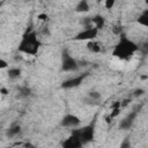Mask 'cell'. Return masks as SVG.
Wrapping results in <instances>:
<instances>
[{"mask_svg": "<svg viewBox=\"0 0 148 148\" xmlns=\"http://www.w3.org/2000/svg\"><path fill=\"white\" fill-rule=\"evenodd\" d=\"M88 75H89V73L86 72V73H82V74L76 75V76H74V77L67 79V80H65V81L61 83V88H62V89H72V88H76V87H79V86L83 82V80H84Z\"/></svg>", "mask_w": 148, "mask_h": 148, "instance_id": "obj_7", "label": "cell"}, {"mask_svg": "<svg viewBox=\"0 0 148 148\" xmlns=\"http://www.w3.org/2000/svg\"><path fill=\"white\" fill-rule=\"evenodd\" d=\"M142 95H145V89H142V88H138V89H135L133 91V96L134 97H140Z\"/></svg>", "mask_w": 148, "mask_h": 148, "instance_id": "obj_22", "label": "cell"}, {"mask_svg": "<svg viewBox=\"0 0 148 148\" xmlns=\"http://www.w3.org/2000/svg\"><path fill=\"white\" fill-rule=\"evenodd\" d=\"M83 101H84V103H86V104H88V105H97V104H98V101L91 99V98H90V97H88V96H87Z\"/></svg>", "mask_w": 148, "mask_h": 148, "instance_id": "obj_23", "label": "cell"}, {"mask_svg": "<svg viewBox=\"0 0 148 148\" xmlns=\"http://www.w3.org/2000/svg\"><path fill=\"white\" fill-rule=\"evenodd\" d=\"M21 73H22V71L20 68L13 67V68H9L8 69V73L7 74H8V77L10 80H15V79H18L21 76Z\"/></svg>", "mask_w": 148, "mask_h": 148, "instance_id": "obj_15", "label": "cell"}, {"mask_svg": "<svg viewBox=\"0 0 148 148\" xmlns=\"http://www.w3.org/2000/svg\"><path fill=\"white\" fill-rule=\"evenodd\" d=\"M96 1H97V2H98V3H99V2H102V1H103V0H96Z\"/></svg>", "mask_w": 148, "mask_h": 148, "instance_id": "obj_30", "label": "cell"}, {"mask_svg": "<svg viewBox=\"0 0 148 148\" xmlns=\"http://www.w3.org/2000/svg\"><path fill=\"white\" fill-rule=\"evenodd\" d=\"M18 91H20V96H22V97H27V96H29L30 94H31V90H30V88H28V87H20L18 88Z\"/></svg>", "mask_w": 148, "mask_h": 148, "instance_id": "obj_18", "label": "cell"}, {"mask_svg": "<svg viewBox=\"0 0 148 148\" xmlns=\"http://www.w3.org/2000/svg\"><path fill=\"white\" fill-rule=\"evenodd\" d=\"M98 29L96 27H88V28H84L82 31L77 32L75 36H74V40H92V39H96V37L98 36Z\"/></svg>", "mask_w": 148, "mask_h": 148, "instance_id": "obj_5", "label": "cell"}, {"mask_svg": "<svg viewBox=\"0 0 148 148\" xmlns=\"http://www.w3.org/2000/svg\"><path fill=\"white\" fill-rule=\"evenodd\" d=\"M136 22H138L140 25L148 28V9H145V10L138 16Z\"/></svg>", "mask_w": 148, "mask_h": 148, "instance_id": "obj_14", "label": "cell"}, {"mask_svg": "<svg viewBox=\"0 0 148 148\" xmlns=\"http://www.w3.org/2000/svg\"><path fill=\"white\" fill-rule=\"evenodd\" d=\"M37 18H38L39 21H47L49 15H47V14H45V13H42V14H39V15L37 16Z\"/></svg>", "mask_w": 148, "mask_h": 148, "instance_id": "obj_25", "label": "cell"}, {"mask_svg": "<svg viewBox=\"0 0 148 148\" xmlns=\"http://www.w3.org/2000/svg\"><path fill=\"white\" fill-rule=\"evenodd\" d=\"M145 2H146V5L148 6V0H145Z\"/></svg>", "mask_w": 148, "mask_h": 148, "instance_id": "obj_31", "label": "cell"}, {"mask_svg": "<svg viewBox=\"0 0 148 148\" xmlns=\"http://www.w3.org/2000/svg\"><path fill=\"white\" fill-rule=\"evenodd\" d=\"M79 68L76 59H74L67 50H62L61 53V71L62 72H74Z\"/></svg>", "mask_w": 148, "mask_h": 148, "instance_id": "obj_3", "label": "cell"}, {"mask_svg": "<svg viewBox=\"0 0 148 148\" xmlns=\"http://www.w3.org/2000/svg\"><path fill=\"white\" fill-rule=\"evenodd\" d=\"M87 49H88V51L91 52V53H99V52L102 51L101 44H99L97 40H95V39L88 40V43H87Z\"/></svg>", "mask_w": 148, "mask_h": 148, "instance_id": "obj_11", "label": "cell"}, {"mask_svg": "<svg viewBox=\"0 0 148 148\" xmlns=\"http://www.w3.org/2000/svg\"><path fill=\"white\" fill-rule=\"evenodd\" d=\"M91 22H92L94 27H96L98 30H101L105 25V17L102 15H95L94 17H91Z\"/></svg>", "mask_w": 148, "mask_h": 148, "instance_id": "obj_12", "label": "cell"}, {"mask_svg": "<svg viewBox=\"0 0 148 148\" xmlns=\"http://www.w3.org/2000/svg\"><path fill=\"white\" fill-rule=\"evenodd\" d=\"M89 9H90V6H89L88 0H79L74 10L76 13H88Z\"/></svg>", "mask_w": 148, "mask_h": 148, "instance_id": "obj_10", "label": "cell"}, {"mask_svg": "<svg viewBox=\"0 0 148 148\" xmlns=\"http://www.w3.org/2000/svg\"><path fill=\"white\" fill-rule=\"evenodd\" d=\"M95 119L92 123L79 128V136H80V140L82 141L83 145H87L89 142H91L95 138Z\"/></svg>", "mask_w": 148, "mask_h": 148, "instance_id": "obj_4", "label": "cell"}, {"mask_svg": "<svg viewBox=\"0 0 148 148\" xmlns=\"http://www.w3.org/2000/svg\"><path fill=\"white\" fill-rule=\"evenodd\" d=\"M87 96H88V97H90L91 99H95V101H99V99H101V97H102L101 92H99V91H97V90H89Z\"/></svg>", "mask_w": 148, "mask_h": 148, "instance_id": "obj_16", "label": "cell"}, {"mask_svg": "<svg viewBox=\"0 0 148 148\" xmlns=\"http://www.w3.org/2000/svg\"><path fill=\"white\" fill-rule=\"evenodd\" d=\"M80 124H81V119L73 113L65 114L60 120V126H62V127H74L75 128Z\"/></svg>", "mask_w": 148, "mask_h": 148, "instance_id": "obj_8", "label": "cell"}, {"mask_svg": "<svg viewBox=\"0 0 148 148\" xmlns=\"http://www.w3.org/2000/svg\"><path fill=\"white\" fill-rule=\"evenodd\" d=\"M7 67H8V62L5 59H0V68L3 69V68H7Z\"/></svg>", "mask_w": 148, "mask_h": 148, "instance_id": "obj_26", "label": "cell"}, {"mask_svg": "<svg viewBox=\"0 0 148 148\" xmlns=\"http://www.w3.org/2000/svg\"><path fill=\"white\" fill-rule=\"evenodd\" d=\"M141 108H142V105L134 108L125 118H123V119L120 120V123H119V128H120V130H125V131H126V130H130V128L132 127L134 120L136 119V117H138V114H139Z\"/></svg>", "mask_w": 148, "mask_h": 148, "instance_id": "obj_6", "label": "cell"}, {"mask_svg": "<svg viewBox=\"0 0 148 148\" xmlns=\"http://www.w3.org/2000/svg\"><path fill=\"white\" fill-rule=\"evenodd\" d=\"M0 91H1V95H3V96L8 94V90H7V89H6L5 87H1V89H0Z\"/></svg>", "mask_w": 148, "mask_h": 148, "instance_id": "obj_28", "label": "cell"}, {"mask_svg": "<svg viewBox=\"0 0 148 148\" xmlns=\"http://www.w3.org/2000/svg\"><path fill=\"white\" fill-rule=\"evenodd\" d=\"M138 50H139L138 44L131 40L125 34H121L119 40L116 43L112 50V56L120 60H128Z\"/></svg>", "mask_w": 148, "mask_h": 148, "instance_id": "obj_1", "label": "cell"}, {"mask_svg": "<svg viewBox=\"0 0 148 148\" xmlns=\"http://www.w3.org/2000/svg\"><path fill=\"white\" fill-rule=\"evenodd\" d=\"M119 113H120V108H114V109H111V112H110L109 117H110L111 119H113V118L118 117Z\"/></svg>", "mask_w": 148, "mask_h": 148, "instance_id": "obj_19", "label": "cell"}, {"mask_svg": "<svg viewBox=\"0 0 148 148\" xmlns=\"http://www.w3.org/2000/svg\"><path fill=\"white\" fill-rule=\"evenodd\" d=\"M141 79H142V80H146V79H148V76H147V75H142Z\"/></svg>", "mask_w": 148, "mask_h": 148, "instance_id": "obj_29", "label": "cell"}, {"mask_svg": "<svg viewBox=\"0 0 148 148\" xmlns=\"http://www.w3.org/2000/svg\"><path fill=\"white\" fill-rule=\"evenodd\" d=\"M61 146L64 148H80V147L83 146V143H82V141L80 140V138L77 135L71 133L69 138H67L65 141H62Z\"/></svg>", "mask_w": 148, "mask_h": 148, "instance_id": "obj_9", "label": "cell"}, {"mask_svg": "<svg viewBox=\"0 0 148 148\" xmlns=\"http://www.w3.org/2000/svg\"><path fill=\"white\" fill-rule=\"evenodd\" d=\"M40 45L42 43L37 37V32L35 30H27L21 37V40L17 45V50L18 52L29 56H36L39 51Z\"/></svg>", "mask_w": 148, "mask_h": 148, "instance_id": "obj_2", "label": "cell"}, {"mask_svg": "<svg viewBox=\"0 0 148 148\" xmlns=\"http://www.w3.org/2000/svg\"><path fill=\"white\" fill-rule=\"evenodd\" d=\"M138 46H139V50H138V51H140L143 56H147V54H148V40L142 42V43L139 44Z\"/></svg>", "mask_w": 148, "mask_h": 148, "instance_id": "obj_17", "label": "cell"}, {"mask_svg": "<svg viewBox=\"0 0 148 148\" xmlns=\"http://www.w3.org/2000/svg\"><path fill=\"white\" fill-rule=\"evenodd\" d=\"M130 146H131V142H130V139H128V138H126V139L120 143V147H121V148H130Z\"/></svg>", "mask_w": 148, "mask_h": 148, "instance_id": "obj_24", "label": "cell"}, {"mask_svg": "<svg viewBox=\"0 0 148 148\" xmlns=\"http://www.w3.org/2000/svg\"><path fill=\"white\" fill-rule=\"evenodd\" d=\"M116 3V0H104V6L106 9H112Z\"/></svg>", "mask_w": 148, "mask_h": 148, "instance_id": "obj_21", "label": "cell"}, {"mask_svg": "<svg viewBox=\"0 0 148 148\" xmlns=\"http://www.w3.org/2000/svg\"><path fill=\"white\" fill-rule=\"evenodd\" d=\"M21 133V125L18 124H13L8 130H7V136L8 138H14Z\"/></svg>", "mask_w": 148, "mask_h": 148, "instance_id": "obj_13", "label": "cell"}, {"mask_svg": "<svg viewBox=\"0 0 148 148\" xmlns=\"http://www.w3.org/2000/svg\"><path fill=\"white\" fill-rule=\"evenodd\" d=\"M131 102V99H128V98H125L124 101H121V106H126L128 103Z\"/></svg>", "mask_w": 148, "mask_h": 148, "instance_id": "obj_27", "label": "cell"}, {"mask_svg": "<svg viewBox=\"0 0 148 148\" xmlns=\"http://www.w3.org/2000/svg\"><path fill=\"white\" fill-rule=\"evenodd\" d=\"M112 31H113V34H116V35H119V36H120V35L123 34V32H121V31H123L121 24H120V23H117V24L112 28Z\"/></svg>", "mask_w": 148, "mask_h": 148, "instance_id": "obj_20", "label": "cell"}]
</instances>
